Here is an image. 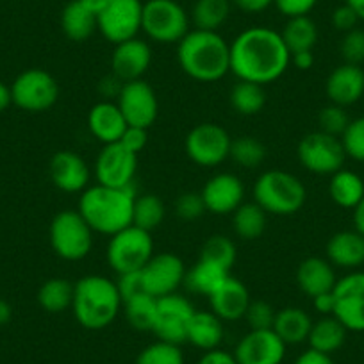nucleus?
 <instances>
[{"instance_id": "f257e3e1", "label": "nucleus", "mask_w": 364, "mask_h": 364, "mask_svg": "<svg viewBox=\"0 0 364 364\" xmlns=\"http://www.w3.org/2000/svg\"><path fill=\"white\" fill-rule=\"evenodd\" d=\"M289 65L291 54L282 34L269 27H248L230 43V72L237 80L266 86L281 79Z\"/></svg>"}, {"instance_id": "f03ea898", "label": "nucleus", "mask_w": 364, "mask_h": 364, "mask_svg": "<svg viewBox=\"0 0 364 364\" xmlns=\"http://www.w3.org/2000/svg\"><path fill=\"white\" fill-rule=\"evenodd\" d=\"M178 66L198 82H216L230 72V43L216 31L193 29L177 43Z\"/></svg>"}, {"instance_id": "7ed1b4c3", "label": "nucleus", "mask_w": 364, "mask_h": 364, "mask_svg": "<svg viewBox=\"0 0 364 364\" xmlns=\"http://www.w3.org/2000/svg\"><path fill=\"white\" fill-rule=\"evenodd\" d=\"M134 188H109L97 182L80 193L77 211L82 215L93 232L113 236L132 225L136 202Z\"/></svg>"}, {"instance_id": "20e7f679", "label": "nucleus", "mask_w": 364, "mask_h": 364, "mask_svg": "<svg viewBox=\"0 0 364 364\" xmlns=\"http://www.w3.org/2000/svg\"><path fill=\"white\" fill-rule=\"evenodd\" d=\"M122 307L124 302L117 282L104 275H86L73 284V316L87 331L109 327Z\"/></svg>"}, {"instance_id": "39448f33", "label": "nucleus", "mask_w": 364, "mask_h": 364, "mask_svg": "<svg viewBox=\"0 0 364 364\" xmlns=\"http://www.w3.org/2000/svg\"><path fill=\"white\" fill-rule=\"evenodd\" d=\"M307 191L296 175L284 170H268L254 184V202L268 215L291 216L304 208Z\"/></svg>"}, {"instance_id": "423d86ee", "label": "nucleus", "mask_w": 364, "mask_h": 364, "mask_svg": "<svg viewBox=\"0 0 364 364\" xmlns=\"http://www.w3.org/2000/svg\"><path fill=\"white\" fill-rule=\"evenodd\" d=\"M93 229L77 209H65L50 222L48 240L58 257L73 262L87 257L93 247Z\"/></svg>"}, {"instance_id": "0eeeda50", "label": "nucleus", "mask_w": 364, "mask_h": 364, "mask_svg": "<svg viewBox=\"0 0 364 364\" xmlns=\"http://www.w3.org/2000/svg\"><path fill=\"white\" fill-rule=\"evenodd\" d=\"M190 15L177 0H146L143 2L141 31L156 43H178L190 33Z\"/></svg>"}, {"instance_id": "6e6552de", "label": "nucleus", "mask_w": 364, "mask_h": 364, "mask_svg": "<svg viewBox=\"0 0 364 364\" xmlns=\"http://www.w3.org/2000/svg\"><path fill=\"white\" fill-rule=\"evenodd\" d=\"M154 255L152 232L131 225L113 234L107 243L106 257L111 268L122 275L129 272H139Z\"/></svg>"}, {"instance_id": "1a4fd4ad", "label": "nucleus", "mask_w": 364, "mask_h": 364, "mask_svg": "<svg viewBox=\"0 0 364 364\" xmlns=\"http://www.w3.org/2000/svg\"><path fill=\"white\" fill-rule=\"evenodd\" d=\"M13 104L27 113H45L59 99V84L43 68L23 70L11 84Z\"/></svg>"}, {"instance_id": "9d476101", "label": "nucleus", "mask_w": 364, "mask_h": 364, "mask_svg": "<svg viewBox=\"0 0 364 364\" xmlns=\"http://www.w3.org/2000/svg\"><path fill=\"white\" fill-rule=\"evenodd\" d=\"M296 156L307 171L316 175L336 173L341 170L346 159L341 138L321 131L304 136L296 146Z\"/></svg>"}, {"instance_id": "9b49d317", "label": "nucleus", "mask_w": 364, "mask_h": 364, "mask_svg": "<svg viewBox=\"0 0 364 364\" xmlns=\"http://www.w3.org/2000/svg\"><path fill=\"white\" fill-rule=\"evenodd\" d=\"M143 2L141 0H106L102 11L97 15V31L109 43L138 38L141 33Z\"/></svg>"}, {"instance_id": "f8f14e48", "label": "nucleus", "mask_w": 364, "mask_h": 364, "mask_svg": "<svg viewBox=\"0 0 364 364\" xmlns=\"http://www.w3.org/2000/svg\"><path fill=\"white\" fill-rule=\"evenodd\" d=\"M232 138L218 124H198L188 132L184 149L195 164L213 168L229 159Z\"/></svg>"}, {"instance_id": "ddd939ff", "label": "nucleus", "mask_w": 364, "mask_h": 364, "mask_svg": "<svg viewBox=\"0 0 364 364\" xmlns=\"http://www.w3.org/2000/svg\"><path fill=\"white\" fill-rule=\"evenodd\" d=\"M195 313V307L191 306L186 296L171 293V295L157 299V313L154 321L152 332L161 341L182 345L186 343L188 325Z\"/></svg>"}, {"instance_id": "4468645a", "label": "nucleus", "mask_w": 364, "mask_h": 364, "mask_svg": "<svg viewBox=\"0 0 364 364\" xmlns=\"http://www.w3.org/2000/svg\"><path fill=\"white\" fill-rule=\"evenodd\" d=\"M117 104L127 125L132 127L150 129L159 114V100L156 91L143 79L124 82Z\"/></svg>"}, {"instance_id": "2eb2a0df", "label": "nucleus", "mask_w": 364, "mask_h": 364, "mask_svg": "<svg viewBox=\"0 0 364 364\" xmlns=\"http://www.w3.org/2000/svg\"><path fill=\"white\" fill-rule=\"evenodd\" d=\"M334 314L346 331L364 332V272H350L338 279L334 289Z\"/></svg>"}, {"instance_id": "dca6fc26", "label": "nucleus", "mask_w": 364, "mask_h": 364, "mask_svg": "<svg viewBox=\"0 0 364 364\" xmlns=\"http://www.w3.org/2000/svg\"><path fill=\"white\" fill-rule=\"evenodd\" d=\"M184 277H186L184 261L171 252L154 254L141 269L143 288L156 299L177 293V289L184 284Z\"/></svg>"}, {"instance_id": "f3484780", "label": "nucleus", "mask_w": 364, "mask_h": 364, "mask_svg": "<svg viewBox=\"0 0 364 364\" xmlns=\"http://www.w3.org/2000/svg\"><path fill=\"white\" fill-rule=\"evenodd\" d=\"M138 171V154L125 149L120 141L104 145L95 161L99 184L109 188H129Z\"/></svg>"}, {"instance_id": "a211bd4d", "label": "nucleus", "mask_w": 364, "mask_h": 364, "mask_svg": "<svg viewBox=\"0 0 364 364\" xmlns=\"http://www.w3.org/2000/svg\"><path fill=\"white\" fill-rule=\"evenodd\" d=\"M286 346L273 328L250 331L236 345L234 357L240 364H281L286 357Z\"/></svg>"}, {"instance_id": "6ab92c4d", "label": "nucleus", "mask_w": 364, "mask_h": 364, "mask_svg": "<svg viewBox=\"0 0 364 364\" xmlns=\"http://www.w3.org/2000/svg\"><path fill=\"white\" fill-rule=\"evenodd\" d=\"M208 213L225 216L232 215L245 202V186L237 175L220 171L208 178L200 191Z\"/></svg>"}, {"instance_id": "aec40b11", "label": "nucleus", "mask_w": 364, "mask_h": 364, "mask_svg": "<svg viewBox=\"0 0 364 364\" xmlns=\"http://www.w3.org/2000/svg\"><path fill=\"white\" fill-rule=\"evenodd\" d=\"M150 65H152V48L145 40L132 38V40L114 45V50L111 54V72L122 82L143 79Z\"/></svg>"}, {"instance_id": "412c9836", "label": "nucleus", "mask_w": 364, "mask_h": 364, "mask_svg": "<svg viewBox=\"0 0 364 364\" xmlns=\"http://www.w3.org/2000/svg\"><path fill=\"white\" fill-rule=\"evenodd\" d=\"M48 171L54 186L65 193H82L90 186V166L79 154L72 150L54 154Z\"/></svg>"}, {"instance_id": "4be33fe9", "label": "nucleus", "mask_w": 364, "mask_h": 364, "mask_svg": "<svg viewBox=\"0 0 364 364\" xmlns=\"http://www.w3.org/2000/svg\"><path fill=\"white\" fill-rule=\"evenodd\" d=\"M325 93L331 104L341 107L353 106L364 97V70L360 65L350 63L336 66L325 80Z\"/></svg>"}, {"instance_id": "5701e85b", "label": "nucleus", "mask_w": 364, "mask_h": 364, "mask_svg": "<svg viewBox=\"0 0 364 364\" xmlns=\"http://www.w3.org/2000/svg\"><path fill=\"white\" fill-rule=\"evenodd\" d=\"M250 302L252 299L247 286L232 275H229L223 284L209 296L211 311L223 321H236L245 318Z\"/></svg>"}, {"instance_id": "b1692460", "label": "nucleus", "mask_w": 364, "mask_h": 364, "mask_svg": "<svg viewBox=\"0 0 364 364\" xmlns=\"http://www.w3.org/2000/svg\"><path fill=\"white\" fill-rule=\"evenodd\" d=\"M127 127L129 125L118 104L111 102V100H102V102L95 104L87 113V129H90L91 136L99 139L102 145L120 141Z\"/></svg>"}, {"instance_id": "393cba45", "label": "nucleus", "mask_w": 364, "mask_h": 364, "mask_svg": "<svg viewBox=\"0 0 364 364\" xmlns=\"http://www.w3.org/2000/svg\"><path fill=\"white\" fill-rule=\"evenodd\" d=\"M336 282H338V277L328 259L313 255V257L304 259L296 268V284L300 291L309 299L332 291Z\"/></svg>"}, {"instance_id": "a878e982", "label": "nucleus", "mask_w": 364, "mask_h": 364, "mask_svg": "<svg viewBox=\"0 0 364 364\" xmlns=\"http://www.w3.org/2000/svg\"><path fill=\"white\" fill-rule=\"evenodd\" d=\"M327 259L332 266L355 269L364 264V236L353 230L336 232L327 243Z\"/></svg>"}, {"instance_id": "bb28decb", "label": "nucleus", "mask_w": 364, "mask_h": 364, "mask_svg": "<svg viewBox=\"0 0 364 364\" xmlns=\"http://www.w3.org/2000/svg\"><path fill=\"white\" fill-rule=\"evenodd\" d=\"M223 336H225L223 320H220L213 311H195L188 325V343L209 352L218 348L220 343L223 341Z\"/></svg>"}, {"instance_id": "cd10ccee", "label": "nucleus", "mask_w": 364, "mask_h": 364, "mask_svg": "<svg viewBox=\"0 0 364 364\" xmlns=\"http://www.w3.org/2000/svg\"><path fill=\"white\" fill-rule=\"evenodd\" d=\"M313 320L309 314L300 307H284L277 311L273 321V332L286 343V345H300L309 338Z\"/></svg>"}, {"instance_id": "c85d7f7f", "label": "nucleus", "mask_w": 364, "mask_h": 364, "mask_svg": "<svg viewBox=\"0 0 364 364\" xmlns=\"http://www.w3.org/2000/svg\"><path fill=\"white\" fill-rule=\"evenodd\" d=\"M229 275V269L222 268L211 261H205V259H198L190 269H186L184 286L195 295H204L209 299Z\"/></svg>"}, {"instance_id": "c756f323", "label": "nucleus", "mask_w": 364, "mask_h": 364, "mask_svg": "<svg viewBox=\"0 0 364 364\" xmlns=\"http://www.w3.org/2000/svg\"><path fill=\"white\" fill-rule=\"evenodd\" d=\"M328 195L332 202L343 209H355L364 198V181L359 173L352 170H338L331 175Z\"/></svg>"}, {"instance_id": "7c9ffc66", "label": "nucleus", "mask_w": 364, "mask_h": 364, "mask_svg": "<svg viewBox=\"0 0 364 364\" xmlns=\"http://www.w3.org/2000/svg\"><path fill=\"white\" fill-rule=\"evenodd\" d=\"M61 29L72 41H86L97 31V15L84 8L79 0H72L61 11Z\"/></svg>"}, {"instance_id": "2f4dec72", "label": "nucleus", "mask_w": 364, "mask_h": 364, "mask_svg": "<svg viewBox=\"0 0 364 364\" xmlns=\"http://www.w3.org/2000/svg\"><path fill=\"white\" fill-rule=\"evenodd\" d=\"M346 328L336 316H323L318 321H313L309 338V348L318 350L321 353H334L341 348L346 341Z\"/></svg>"}, {"instance_id": "473e14b6", "label": "nucleus", "mask_w": 364, "mask_h": 364, "mask_svg": "<svg viewBox=\"0 0 364 364\" xmlns=\"http://www.w3.org/2000/svg\"><path fill=\"white\" fill-rule=\"evenodd\" d=\"M281 34L289 54L313 50L318 43V27L309 15L288 18Z\"/></svg>"}, {"instance_id": "72a5a7b5", "label": "nucleus", "mask_w": 364, "mask_h": 364, "mask_svg": "<svg viewBox=\"0 0 364 364\" xmlns=\"http://www.w3.org/2000/svg\"><path fill=\"white\" fill-rule=\"evenodd\" d=\"M268 213L255 202H243L232 213V229L241 240H257L264 234Z\"/></svg>"}, {"instance_id": "f704fd0d", "label": "nucleus", "mask_w": 364, "mask_h": 364, "mask_svg": "<svg viewBox=\"0 0 364 364\" xmlns=\"http://www.w3.org/2000/svg\"><path fill=\"white\" fill-rule=\"evenodd\" d=\"M230 106L241 117H254L259 114L266 106L264 86L248 80H237L230 90Z\"/></svg>"}, {"instance_id": "c9c22d12", "label": "nucleus", "mask_w": 364, "mask_h": 364, "mask_svg": "<svg viewBox=\"0 0 364 364\" xmlns=\"http://www.w3.org/2000/svg\"><path fill=\"white\" fill-rule=\"evenodd\" d=\"M230 0H197L191 9L190 20L195 29L216 31L229 20L230 16Z\"/></svg>"}, {"instance_id": "e433bc0d", "label": "nucleus", "mask_w": 364, "mask_h": 364, "mask_svg": "<svg viewBox=\"0 0 364 364\" xmlns=\"http://www.w3.org/2000/svg\"><path fill=\"white\" fill-rule=\"evenodd\" d=\"M73 284L68 279L52 277L41 284L38 291V304L47 313L59 314L66 309H72Z\"/></svg>"}, {"instance_id": "4c0bfd02", "label": "nucleus", "mask_w": 364, "mask_h": 364, "mask_svg": "<svg viewBox=\"0 0 364 364\" xmlns=\"http://www.w3.org/2000/svg\"><path fill=\"white\" fill-rule=\"evenodd\" d=\"M125 318L132 328L141 332H152L157 313V299L149 293H139L124 302Z\"/></svg>"}, {"instance_id": "58836bf2", "label": "nucleus", "mask_w": 364, "mask_h": 364, "mask_svg": "<svg viewBox=\"0 0 364 364\" xmlns=\"http://www.w3.org/2000/svg\"><path fill=\"white\" fill-rule=\"evenodd\" d=\"M164 216H166V208H164V202L157 195L146 193L141 195V197H136L132 225L139 227L146 232H152L163 223Z\"/></svg>"}, {"instance_id": "ea45409f", "label": "nucleus", "mask_w": 364, "mask_h": 364, "mask_svg": "<svg viewBox=\"0 0 364 364\" xmlns=\"http://www.w3.org/2000/svg\"><path fill=\"white\" fill-rule=\"evenodd\" d=\"M266 157V146L261 139L254 136H241L232 139L230 143L229 159H232L237 166L243 168H257L262 164Z\"/></svg>"}, {"instance_id": "a19ab883", "label": "nucleus", "mask_w": 364, "mask_h": 364, "mask_svg": "<svg viewBox=\"0 0 364 364\" xmlns=\"http://www.w3.org/2000/svg\"><path fill=\"white\" fill-rule=\"evenodd\" d=\"M236 245L230 237L222 236V234H216V236H211L204 243L200 252V259H205V261H211L215 264L222 266L225 269H232L234 262H236Z\"/></svg>"}, {"instance_id": "79ce46f5", "label": "nucleus", "mask_w": 364, "mask_h": 364, "mask_svg": "<svg viewBox=\"0 0 364 364\" xmlns=\"http://www.w3.org/2000/svg\"><path fill=\"white\" fill-rule=\"evenodd\" d=\"M136 364H184V353L181 345L159 339L139 352Z\"/></svg>"}, {"instance_id": "37998d69", "label": "nucleus", "mask_w": 364, "mask_h": 364, "mask_svg": "<svg viewBox=\"0 0 364 364\" xmlns=\"http://www.w3.org/2000/svg\"><path fill=\"white\" fill-rule=\"evenodd\" d=\"M348 124L350 118L348 114H346L345 107L336 106V104H328V106H325L323 109L318 113V125H320L318 131L327 132V134L341 138V134L345 132V129L348 127Z\"/></svg>"}, {"instance_id": "c03bdc74", "label": "nucleus", "mask_w": 364, "mask_h": 364, "mask_svg": "<svg viewBox=\"0 0 364 364\" xmlns=\"http://www.w3.org/2000/svg\"><path fill=\"white\" fill-rule=\"evenodd\" d=\"M341 143L346 157L364 163V117L350 120L348 127L341 134Z\"/></svg>"}, {"instance_id": "a18cd8bd", "label": "nucleus", "mask_w": 364, "mask_h": 364, "mask_svg": "<svg viewBox=\"0 0 364 364\" xmlns=\"http://www.w3.org/2000/svg\"><path fill=\"white\" fill-rule=\"evenodd\" d=\"M275 314L277 311L273 309L272 304L264 302V300H252L245 313V320H247L250 331H266V328L273 327Z\"/></svg>"}, {"instance_id": "49530a36", "label": "nucleus", "mask_w": 364, "mask_h": 364, "mask_svg": "<svg viewBox=\"0 0 364 364\" xmlns=\"http://www.w3.org/2000/svg\"><path fill=\"white\" fill-rule=\"evenodd\" d=\"M204 213H208V209H205L204 198L200 193L186 191V193L178 195L177 200H175V215L181 220L193 222V220L200 218Z\"/></svg>"}, {"instance_id": "de8ad7c7", "label": "nucleus", "mask_w": 364, "mask_h": 364, "mask_svg": "<svg viewBox=\"0 0 364 364\" xmlns=\"http://www.w3.org/2000/svg\"><path fill=\"white\" fill-rule=\"evenodd\" d=\"M339 52H341L345 63H350V65L364 63V31L355 27V29L345 33L341 45H339Z\"/></svg>"}, {"instance_id": "09e8293b", "label": "nucleus", "mask_w": 364, "mask_h": 364, "mask_svg": "<svg viewBox=\"0 0 364 364\" xmlns=\"http://www.w3.org/2000/svg\"><path fill=\"white\" fill-rule=\"evenodd\" d=\"M118 291H120L122 302L132 299V296L139 295V293H146L143 288V279H141V269L139 272H129L118 275Z\"/></svg>"}, {"instance_id": "8fccbe9b", "label": "nucleus", "mask_w": 364, "mask_h": 364, "mask_svg": "<svg viewBox=\"0 0 364 364\" xmlns=\"http://www.w3.org/2000/svg\"><path fill=\"white\" fill-rule=\"evenodd\" d=\"M316 4L318 0H273V6L277 8V11L288 18L307 16L316 8Z\"/></svg>"}, {"instance_id": "3c124183", "label": "nucleus", "mask_w": 364, "mask_h": 364, "mask_svg": "<svg viewBox=\"0 0 364 364\" xmlns=\"http://www.w3.org/2000/svg\"><path fill=\"white\" fill-rule=\"evenodd\" d=\"M331 22H332V26H334L336 31H341V33H348V31L355 29V27H357L359 16L355 15V11H353L350 6L343 4V6H338V8L332 11Z\"/></svg>"}, {"instance_id": "603ef678", "label": "nucleus", "mask_w": 364, "mask_h": 364, "mask_svg": "<svg viewBox=\"0 0 364 364\" xmlns=\"http://www.w3.org/2000/svg\"><path fill=\"white\" fill-rule=\"evenodd\" d=\"M146 141H149V129L132 127V125H129V127L125 129L124 136H122L120 139L122 145L134 154L141 152L146 146Z\"/></svg>"}, {"instance_id": "864d4df0", "label": "nucleus", "mask_w": 364, "mask_h": 364, "mask_svg": "<svg viewBox=\"0 0 364 364\" xmlns=\"http://www.w3.org/2000/svg\"><path fill=\"white\" fill-rule=\"evenodd\" d=\"M198 364H240L234 357V353L225 352V350H209L202 355V359L198 360Z\"/></svg>"}, {"instance_id": "5fc2aeb1", "label": "nucleus", "mask_w": 364, "mask_h": 364, "mask_svg": "<svg viewBox=\"0 0 364 364\" xmlns=\"http://www.w3.org/2000/svg\"><path fill=\"white\" fill-rule=\"evenodd\" d=\"M230 4L236 6L240 11L255 15V13H262L269 6H273V0H230Z\"/></svg>"}, {"instance_id": "6e6d98bb", "label": "nucleus", "mask_w": 364, "mask_h": 364, "mask_svg": "<svg viewBox=\"0 0 364 364\" xmlns=\"http://www.w3.org/2000/svg\"><path fill=\"white\" fill-rule=\"evenodd\" d=\"M122 86H124V82H122L117 75H113V73H111V75L104 77L102 82L99 84V91L102 93L104 99L106 100H109L111 97H117L118 99V95H120V91H122Z\"/></svg>"}, {"instance_id": "4d7b16f0", "label": "nucleus", "mask_w": 364, "mask_h": 364, "mask_svg": "<svg viewBox=\"0 0 364 364\" xmlns=\"http://www.w3.org/2000/svg\"><path fill=\"white\" fill-rule=\"evenodd\" d=\"M313 300V306L321 316H332L334 314V293L328 291V293H321V295L314 296Z\"/></svg>"}, {"instance_id": "13d9d810", "label": "nucleus", "mask_w": 364, "mask_h": 364, "mask_svg": "<svg viewBox=\"0 0 364 364\" xmlns=\"http://www.w3.org/2000/svg\"><path fill=\"white\" fill-rule=\"evenodd\" d=\"M293 364H334V360L331 359L328 353H321L318 350H306L304 353H300L299 359L295 360Z\"/></svg>"}, {"instance_id": "bf43d9fd", "label": "nucleus", "mask_w": 364, "mask_h": 364, "mask_svg": "<svg viewBox=\"0 0 364 364\" xmlns=\"http://www.w3.org/2000/svg\"><path fill=\"white\" fill-rule=\"evenodd\" d=\"M291 63L296 66L299 70H309L311 66L314 65V54L313 50H304V52H295L291 54Z\"/></svg>"}, {"instance_id": "052dcab7", "label": "nucleus", "mask_w": 364, "mask_h": 364, "mask_svg": "<svg viewBox=\"0 0 364 364\" xmlns=\"http://www.w3.org/2000/svg\"><path fill=\"white\" fill-rule=\"evenodd\" d=\"M11 104H13L11 86H8V84H4L2 80H0V113H4Z\"/></svg>"}, {"instance_id": "680f3d73", "label": "nucleus", "mask_w": 364, "mask_h": 364, "mask_svg": "<svg viewBox=\"0 0 364 364\" xmlns=\"http://www.w3.org/2000/svg\"><path fill=\"white\" fill-rule=\"evenodd\" d=\"M353 227L357 232L364 236V198L353 209Z\"/></svg>"}, {"instance_id": "e2e57ef3", "label": "nucleus", "mask_w": 364, "mask_h": 364, "mask_svg": "<svg viewBox=\"0 0 364 364\" xmlns=\"http://www.w3.org/2000/svg\"><path fill=\"white\" fill-rule=\"evenodd\" d=\"M79 2L84 6V8L90 9L93 15H99V13L102 11L104 4H106V0H79Z\"/></svg>"}, {"instance_id": "0e129e2a", "label": "nucleus", "mask_w": 364, "mask_h": 364, "mask_svg": "<svg viewBox=\"0 0 364 364\" xmlns=\"http://www.w3.org/2000/svg\"><path fill=\"white\" fill-rule=\"evenodd\" d=\"M11 316H13L11 306H9L6 300H0V327H2V325H6V323H9Z\"/></svg>"}, {"instance_id": "69168bd1", "label": "nucleus", "mask_w": 364, "mask_h": 364, "mask_svg": "<svg viewBox=\"0 0 364 364\" xmlns=\"http://www.w3.org/2000/svg\"><path fill=\"white\" fill-rule=\"evenodd\" d=\"M345 4L355 11L359 20H364V0H345Z\"/></svg>"}]
</instances>
